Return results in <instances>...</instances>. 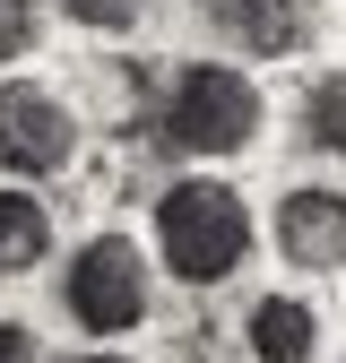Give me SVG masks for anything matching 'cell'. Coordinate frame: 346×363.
Wrapping results in <instances>:
<instances>
[{"mask_svg":"<svg viewBox=\"0 0 346 363\" xmlns=\"http://www.w3.org/2000/svg\"><path fill=\"white\" fill-rule=\"evenodd\" d=\"M61 311L86 337H130L147 320V251L130 234H86L61 268Z\"/></svg>","mask_w":346,"mask_h":363,"instance_id":"3","label":"cell"},{"mask_svg":"<svg viewBox=\"0 0 346 363\" xmlns=\"http://www.w3.org/2000/svg\"><path fill=\"white\" fill-rule=\"evenodd\" d=\"M216 18H225V35L242 43L251 61H286L312 43V0H216Z\"/></svg>","mask_w":346,"mask_h":363,"instance_id":"6","label":"cell"},{"mask_svg":"<svg viewBox=\"0 0 346 363\" xmlns=\"http://www.w3.org/2000/svg\"><path fill=\"white\" fill-rule=\"evenodd\" d=\"M69 26H96V35H121L130 18H139V0H61Z\"/></svg>","mask_w":346,"mask_h":363,"instance_id":"12","label":"cell"},{"mask_svg":"<svg viewBox=\"0 0 346 363\" xmlns=\"http://www.w3.org/2000/svg\"><path fill=\"white\" fill-rule=\"evenodd\" d=\"M35 43H43V9H35V0H0V69L26 61Z\"/></svg>","mask_w":346,"mask_h":363,"instance_id":"11","label":"cell"},{"mask_svg":"<svg viewBox=\"0 0 346 363\" xmlns=\"http://www.w3.org/2000/svg\"><path fill=\"white\" fill-rule=\"evenodd\" d=\"M156 259L182 286H225L251 259V208H242V191L216 182V173L173 182V191L156 199Z\"/></svg>","mask_w":346,"mask_h":363,"instance_id":"1","label":"cell"},{"mask_svg":"<svg viewBox=\"0 0 346 363\" xmlns=\"http://www.w3.org/2000/svg\"><path fill=\"white\" fill-rule=\"evenodd\" d=\"M0 363H43V346H35L26 320H0Z\"/></svg>","mask_w":346,"mask_h":363,"instance_id":"13","label":"cell"},{"mask_svg":"<svg viewBox=\"0 0 346 363\" xmlns=\"http://www.w3.org/2000/svg\"><path fill=\"white\" fill-rule=\"evenodd\" d=\"M69 156H78L69 104L52 96V86H35V78H9L0 86V173L52 182V173H69Z\"/></svg>","mask_w":346,"mask_h":363,"instance_id":"4","label":"cell"},{"mask_svg":"<svg viewBox=\"0 0 346 363\" xmlns=\"http://www.w3.org/2000/svg\"><path fill=\"white\" fill-rule=\"evenodd\" d=\"M242 346H251V363H312L320 354V311L303 294H260L242 311Z\"/></svg>","mask_w":346,"mask_h":363,"instance_id":"7","label":"cell"},{"mask_svg":"<svg viewBox=\"0 0 346 363\" xmlns=\"http://www.w3.org/2000/svg\"><path fill=\"white\" fill-rule=\"evenodd\" d=\"M260 121H269V104L234 61H182L156 104V139L164 156H242L260 139Z\"/></svg>","mask_w":346,"mask_h":363,"instance_id":"2","label":"cell"},{"mask_svg":"<svg viewBox=\"0 0 346 363\" xmlns=\"http://www.w3.org/2000/svg\"><path fill=\"white\" fill-rule=\"evenodd\" d=\"M269 242H277L286 268H303V277H337V268H346V191H329V182L286 191Z\"/></svg>","mask_w":346,"mask_h":363,"instance_id":"5","label":"cell"},{"mask_svg":"<svg viewBox=\"0 0 346 363\" xmlns=\"http://www.w3.org/2000/svg\"><path fill=\"white\" fill-rule=\"evenodd\" d=\"M86 96H96L104 130H139L147 121V69L139 61H96V69H86Z\"/></svg>","mask_w":346,"mask_h":363,"instance_id":"9","label":"cell"},{"mask_svg":"<svg viewBox=\"0 0 346 363\" xmlns=\"http://www.w3.org/2000/svg\"><path fill=\"white\" fill-rule=\"evenodd\" d=\"M303 147L312 156H346V69L303 86Z\"/></svg>","mask_w":346,"mask_h":363,"instance_id":"10","label":"cell"},{"mask_svg":"<svg viewBox=\"0 0 346 363\" xmlns=\"http://www.w3.org/2000/svg\"><path fill=\"white\" fill-rule=\"evenodd\" d=\"M52 251V208L35 191H0V277H26Z\"/></svg>","mask_w":346,"mask_h":363,"instance_id":"8","label":"cell"},{"mask_svg":"<svg viewBox=\"0 0 346 363\" xmlns=\"http://www.w3.org/2000/svg\"><path fill=\"white\" fill-rule=\"evenodd\" d=\"M69 363H130V354H69Z\"/></svg>","mask_w":346,"mask_h":363,"instance_id":"14","label":"cell"}]
</instances>
